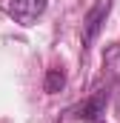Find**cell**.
<instances>
[{"label":"cell","mask_w":120,"mask_h":123,"mask_svg":"<svg viewBox=\"0 0 120 123\" xmlns=\"http://www.w3.org/2000/svg\"><path fill=\"white\" fill-rule=\"evenodd\" d=\"M109 12H112V0H97L89 12H86V17H83V46H91L94 43V37L100 34L106 17H109Z\"/></svg>","instance_id":"cell-1"},{"label":"cell","mask_w":120,"mask_h":123,"mask_svg":"<svg viewBox=\"0 0 120 123\" xmlns=\"http://www.w3.org/2000/svg\"><path fill=\"white\" fill-rule=\"evenodd\" d=\"M49 0H12L9 3V14L20 23V26H31L43 12H46Z\"/></svg>","instance_id":"cell-2"},{"label":"cell","mask_w":120,"mask_h":123,"mask_svg":"<svg viewBox=\"0 0 120 123\" xmlns=\"http://www.w3.org/2000/svg\"><path fill=\"white\" fill-rule=\"evenodd\" d=\"M106 97H109L106 89H103V92H97L94 97H89V100L77 109V117H80V120H86V123H103V120H100V115L106 112Z\"/></svg>","instance_id":"cell-3"},{"label":"cell","mask_w":120,"mask_h":123,"mask_svg":"<svg viewBox=\"0 0 120 123\" xmlns=\"http://www.w3.org/2000/svg\"><path fill=\"white\" fill-rule=\"evenodd\" d=\"M63 86H66L63 69H49V72H46V92H49V94H57Z\"/></svg>","instance_id":"cell-4"},{"label":"cell","mask_w":120,"mask_h":123,"mask_svg":"<svg viewBox=\"0 0 120 123\" xmlns=\"http://www.w3.org/2000/svg\"><path fill=\"white\" fill-rule=\"evenodd\" d=\"M114 106H117V115H120V86H117V92H114Z\"/></svg>","instance_id":"cell-5"}]
</instances>
